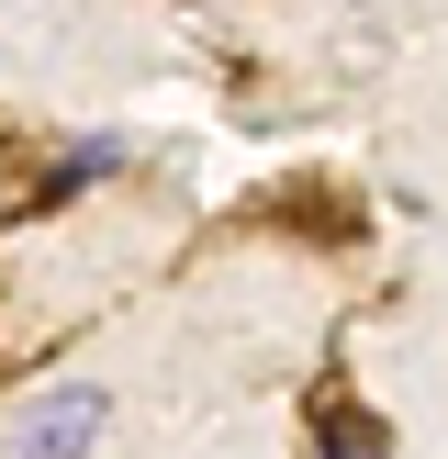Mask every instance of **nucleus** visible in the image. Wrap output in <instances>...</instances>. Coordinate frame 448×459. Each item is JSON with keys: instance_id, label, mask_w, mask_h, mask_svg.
<instances>
[{"instance_id": "obj_1", "label": "nucleus", "mask_w": 448, "mask_h": 459, "mask_svg": "<svg viewBox=\"0 0 448 459\" xmlns=\"http://www.w3.org/2000/svg\"><path fill=\"white\" fill-rule=\"evenodd\" d=\"M112 415H124V393H112V381H45V393L12 415L0 459H90V448L112 437Z\"/></svg>"}, {"instance_id": "obj_2", "label": "nucleus", "mask_w": 448, "mask_h": 459, "mask_svg": "<svg viewBox=\"0 0 448 459\" xmlns=\"http://www.w3.org/2000/svg\"><path fill=\"white\" fill-rule=\"evenodd\" d=\"M124 169H134V134L90 124V134H67V157L45 169V202H79V191H101V179H124Z\"/></svg>"}, {"instance_id": "obj_3", "label": "nucleus", "mask_w": 448, "mask_h": 459, "mask_svg": "<svg viewBox=\"0 0 448 459\" xmlns=\"http://www.w3.org/2000/svg\"><path fill=\"white\" fill-rule=\"evenodd\" d=\"M336 459H358V448H336Z\"/></svg>"}]
</instances>
